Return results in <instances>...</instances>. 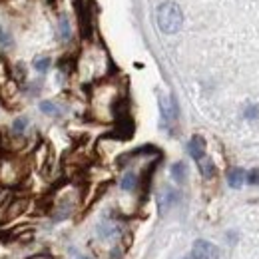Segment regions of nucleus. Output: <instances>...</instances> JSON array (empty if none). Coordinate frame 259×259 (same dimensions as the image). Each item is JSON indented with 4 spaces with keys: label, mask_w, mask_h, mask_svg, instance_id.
Wrapping results in <instances>:
<instances>
[{
    "label": "nucleus",
    "mask_w": 259,
    "mask_h": 259,
    "mask_svg": "<svg viewBox=\"0 0 259 259\" xmlns=\"http://www.w3.org/2000/svg\"><path fill=\"white\" fill-rule=\"evenodd\" d=\"M201 174H203L205 178H211V176H213V163L201 162Z\"/></svg>",
    "instance_id": "nucleus-10"
},
{
    "label": "nucleus",
    "mask_w": 259,
    "mask_h": 259,
    "mask_svg": "<svg viewBox=\"0 0 259 259\" xmlns=\"http://www.w3.org/2000/svg\"><path fill=\"white\" fill-rule=\"evenodd\" d=\"M171 176H174L176 182H184V178H186V165L182 162H178L171 167Z\"/></svg>",
    "instance_id": "nucleus-5"
},
{
    "label": "nucleus",
    "mask_w": 259,
    "mask_h": 259,
    "mask_svg": "<svg viewBox=\"0 0 259 259\" xmlns=\"http://www.w3.org/2000/svg\"><path fill=\"white\" fill-rule=\"evenodd\" d=\"M34 68H36L38 72H46V70L50 68V58H46V56L36 58V60H34Z\"/></svg>",
    "instance_id": "nucleus-8"
},
{
    "label": "nucleus",
    "mask_w": 259,
    "mask_h": 259,
    "mask_svg": "<svg viewBox=\"0 0 259 259\" xmlns=\"http://www.w3.org/2000/svg\"><path fill=\"white\" fill-rule=\"evenodd\" d=\"M40 110H42L44 114H50V116H56V114L60 112L52 102H40Z\"/></svg>",
    "instance_id": "nucleus-7"
},
{
    "label": "nucleus",
    "mask_w": 259,
    "mask_h": 259,
    "mask_svg": "<svg viewBox=\"0 0 259 259\" xmlns=\"http://www.w3.org/2000/svg\"><path fill=\"white\" fill-rule=\"evenodd\" d=\"M218 257H220L218 247L213 243H209V241H203V239L195 241L194 251L190 255V259H218Z\"/></svg>",
    "instance_id": "nucleus-2"
},
{
    "label": "nucleus",
    "mask_w": 259,
    "mask_h": 259,
    "mask_svg": "<svg viewBox=\"0 0 259 259\" xmlns=\"http://www.w3.org/2000/svg\"><path fill=\"white\" fill-rule=\"evenodd\" d=\"M188 150H190V156L194 158L195 162H201V160H203V156H205V142H203V138L194 136V138L190 140Z\"/></svg>",
    "instance_id": "nucleus-3"
},
{
    "label": "nucleus",
    "mask_w": 259,
    "mask_h": 259,
    "mask_svg": "<svg viewBox=\"0 0 259 259\" xmlns=\"http://www.w3.org/2000/svg\"><path fill=\"white\" fill-rule=\"evenodd\" d=\"M227 182H229V186H231V188H241V186H243V182H245V171H243V169H239V167L229 169V174H227Z\"/></svg>",
    "instance_id": "nucleus-4"
},
{
    "label": "nucleus",
    "mask_w": 259,
    "mask_h": 259,
    "mask_svg": "<svg viewBox=\"0 0 259 259\" xmlns=\"http://www.w3.org/2000/svg\"><path fill=\"white\" fill-rule=\"evenodd\" d=\"M184 24V14L180 10L178 4L174 2H163L162 6L158 8V26L160 30L165 34L178 32Z\"/></svg>",
    "instance_id": "nucleus-1"
},
{
    "label": "nucleus",
    "mask_w": 259,
    "mask_h": 259,
    "mask_svg": "<svg viewBox=\"0 0 259 259\" xmlns=\"http://www.w3.org/2000/svg\"><path fill=\"white\" fill-rule=\"evenodd\" d=\"M60 30H62V36H64V38H68V22H66V20H62V22H60Z\"/></svg>",
    "instance_id": "nucleus-13"
},
{
    "label": "nucleus",
    "mask_w": 259,
    "mask_h": 259,
    "mask_svg": "<svg viewBox=\"0 0 259 259\" xmlns=\"http://www.w3.org/2000/svg\"><path fill=\"white\" fill-rule=\"evenodd\" d=\"M26 126H28V118H16L14 124H12V132L14 134H22L26 130Z\"/></svg>",
    "instance_id": "nucleus-6"
},
{
    "label": "nucleus",
    "mask_w": 259,
    "mask_h": 259,
    "mask_svg": "<svg viewBox=\"0 0 259 259\" xmlns=\"http://www.w3.org/2000/svg\"><path fill=\"white\" fill-rule=\"evenodd\" d=\"M0 44H2V46H10V44H12V40H10V36H8V34L4 32L2 28H0Z\"/></svg>",
    "instance_id": "nucleus-12"
},
{
    "label": "nucleus",
    "mask_w": 259,
    "mask_h": 259,
    "mask_svg": "<svg viewBox=\"0 0 259 259\" xmlns=\"http://www.w3.org/2000/svg\"><path fill=\"white\" fill-rule=\"evenodd\" d=\"M247 182H249V184H253V186H255V184H259V169H251V171H249Z\"/></svg>",
    "instance_id": "nucleus-11"
},
{
    "label": "nucleus",
    "mask_w": 259,
    "mask_h": 259,
    "mask_svg": "<svg viewBox=\"0 0 259 259\" xmlns=\"http://www.w3.org/2000/svg\"><path fill=\"white\" fill-rule=\"evenodd\" d=\"M122 188L128 190V192L136 188V176H134V174H126V176H124V180H122Z\"/></svg>",
    "instance_id": "nucleus-9"
}]
</instances>
